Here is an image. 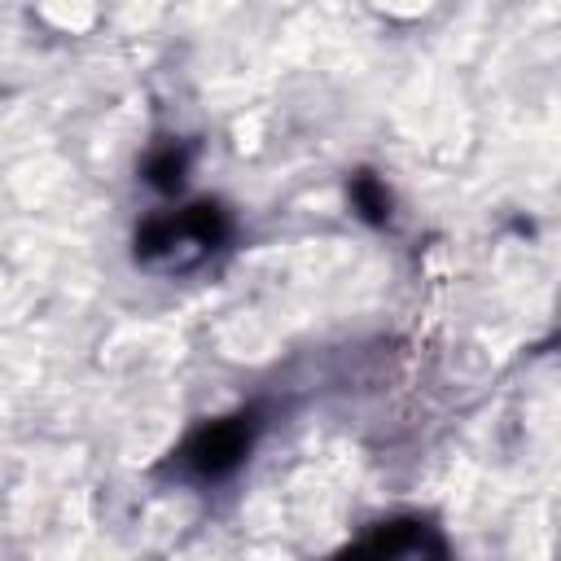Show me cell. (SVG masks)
<instances>
[{
  "label": "cell",
  "instance_id": "cell-1",
  "mask_svg": "<svg viewBox=\"0 0 561 561\" xmlns=\"http://www.w3.org/2000/svg\"><path fill=\"white\" fill-rule=\"evenodd\" d=\"M245 438H250V430L241 425V416L219 421V425L202 430V434L188 443L184 460H188L197 473H224V469H232V465H237V456L245 451Z\"/></svg>",
  "mask_w": 561,
  "mask_h": 561
}]
</instances>
